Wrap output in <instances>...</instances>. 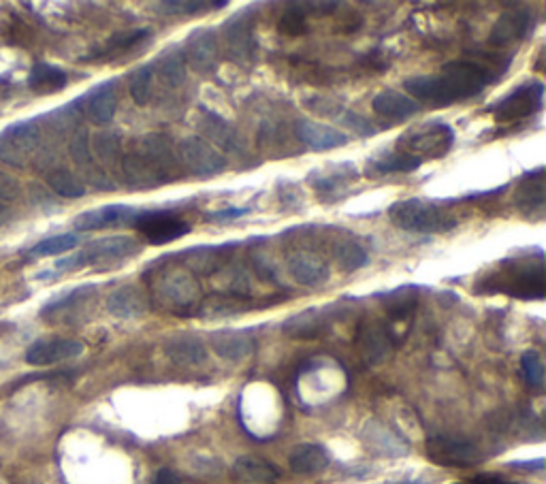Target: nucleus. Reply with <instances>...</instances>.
<instances>
[{"label":"nucleus","mask_w":546,"mask_h":484,"mask_svg":"<svg viewBox=\"0 0 546 484\" xmlns=\"http://www.w3.org/2000/svg\"><path fill=\"white\" fill-rule=\"evenodd\" d=\"M497 79L493 70L485 69L483 64L469 60H453L446 62L440 75H421V78H408L403 88L425 103L436 105V107H449V105L459 103L477 97Z\"/></svg>","instance_id":"1"},{"label":"nucleus","mask_w":546,"mask_h":484,"mask_svg":"<svg viewBox=\"0 0 546 484\" xmlns=\"http://www.w3.org/2000/svg\"><path fill=\"white\" fill-rule=\"evenodd\" d=\"M389 218L395 227L408 233H446L457 227V218L444 211L436 200L430 199H403L389 208Z\"/></svg>","instance_id":"2"},{"label":"nucleus","mask_w":546,"mask_h":484,"mask_svg":"<svg viewBox=\"0 0 546 484\" xmlns=\"http://www.w3.org/2000/svg\"><path fill=\"white\" fill-rule=\"evenodd\" d=\"M139 244L133 237H125V235H117V237H103L97 241H90L84 250L73 254V256L62 258L54 265L56 274L69 269H81V267H92V265H114L122 263L126 258L139 254Z\"/></svg>","instance_id":"3"},{"label":"nucleus","mask_w":546,"mask_h":484,"mask_svg":"<svg viewBox=\"0 0 546 484\" xmlns=\"http://www.w3.org/2000/svg\"><path fill=\"white\" fill-rule=\"evenodd\" d=\"M455 144V131L444 122H425L399 137V152H406L421 161L425 158H442Z\"/></svg>","instance_id":"4"},{"label":"nucleus","mask_w":546,"mask_h":484,"mask_svg":"<svg viewBox=\"0 0 546 484\" xmlns=\"http://www.w3.org/2000/svg\"><path fill=\"white\" fill-rule=\"evenodd\" d=\"M491 288L486 291L506 293L519 299H544V263H513V267H504L491 280Z\"/></svg>","instance_id":"5"},{"label":"nucleus","mask_w":546,"mask_h":484,"mask_svg":"<svg viewBox=\"0 0 546 484\" xmlns=\"http://www.w3.org/2000/svg\"><path fill=\"white\" fill-rule=\"evenodd\" d=\"M425 452L433 463L444 468H474L483 461L480 448L461 435H431L425 442Z\"/></svg>","instance_id":"6"},{"label":"nucleus","mask_w":546,"mask_h":484,"mask_svg":"<svg viewBox=\"0 0 546 484\" xmlns=\"http://www.w3.org/2000/svg\"><path fill=\"white\" fill-rule=\"evenodd\" d=\"M256 20L254 11L244 9L233 17H228L222 26V39H225L227 54L237 64H252L256 58Z\"/></svg>","instance_id":"7"},{"label":"nucleus","mask_w":546,"mask_h":484,"mask_svg":"<svg viewBox=\"0 0 546 484\" xmlns=\"http://www.w3.org/2000/svg\"><path fill=\"white\" fill-rule=\"evenodd\" d=\"M131 227L137 228L139 233H143V237L148 239L152 246H164L171 244L190 233V224L184 218H180L173 211H137Z\"/></svg>","instance_id":"8"},{"label":"nucleus","mask_w":546,"mask_h":484,"mask_svg":"<svg viewBox=\"0 0 546 484\" xmlns=\"http://www.w3.org/2000/svg\"><path fill=\"white\" fill-rule=\"evenodd\" d=\"M544 105V84L542 81H525L508 97L493 107V116L497 122H519L533 114H538Z\"/></svg>","instance_id":"9"},{"label":"nucleus","mask_w":546,"mask_h":484,"mask_svg":"<svg viewBox=\"0 0 546 484\" xmlns=\"http://www.w3.org/2000/svg\"><path fill=\"white\" fill-rule=\"evenodd\" d=\"M178 156L184 167L190 171L192 175L209 177L218 175L227 169V158L222 152L211 147L203 137H186L180 141Z\"/></svg>","instance_id":"10"},{"label":"nucleus","mask_w":546,"mask_h":484,"mask_svg":"<svg viewBox=\"0 0 546 484\" xmlns=\"http://www.w3.org/2000/svg\"><path fill=\"white\" fill-rule=\"evenodd\" d=\"M39 145V131L34 122H20L0 133V161L23 167Z\"/></svg>","instance_id":"11"},{"label":"nucleus","mask_w":546,"mask_h":484,"mask_svg":"<svg viewBox=\"0 0 546 484\" xmlns=\"http://www.w3.org/2000/svg\"><path fill=\"white\" fill-rule=\"evenodd\" d=\"M181 51H184V60L186 64H190L192 70L208 75L218 67V34H216L214 28H197V31L188 34Z\"/></svg>","instance_id":"12"},{"label":"nucleus","mask_w":546,"mask_h":484,"mask_svg":"<svg viewBox=\"0 0 546 484\" xmlns=\"http://www.w3.org/2000/svg\"><path fill=\"white\" fill-rule=\"evenodd\" d=\"M158 293H161V299L173 312L192 310L199 303L197 282L192 280L190 274L180 269L164 271L161 280H158Z\"/></svg>","instance_id":"13"},{"label":"nucleus","mask_w":546,"mask_h":484,"mask_svg":"<svg viewBox=\"0 0 546 484\" xmlns=\"http://www.w3.org/2000/svg\"><path fill=\"white\" fill-rule=\"evenodd\" d=\"M84 354V344L78 340L69 338H47L39 340L26 350V363L34 368H45V365H56L62 361H70Z\"/></svg>","instance_id":"14"},{"label":"nucleus","mask_w":546,"mask_h":484,"mask_svg":"<svg viewBox=\"0 0 546 484\" xmlns=\"http://www.w3.org/2000/svg\"><path fill=\"white\" fill-rule=\"evenodd\" d=\"M533 31V14L530 9H513L506 11L497 17L493 23L489 43L493 47H504L510 43H519V41L527 39Z\"/></svg>","instance_id":"15"},{"label":"nucleus","mask_w":546,"mask_h":484,"mask_svg":"<svg viewBox=\"0 0 546 484\" xmlns=\"http://www.w3.org/2000/svg\"><path fill=\"white\" fill-rule=\"evenodd\" d=\"M361 442L367 446V451L378 454V457H406L410 452L408 442L375 418L363 424Z\"/></svg>","instance_id":"16"},{"label":"nucleus","mask_w":546,"mask_h":484,"mask_svg":"<svg viewBox=\"0 0 546 484\" xmlns=\"http://www.w3.org/2000/svg\"><path fill=\"white\" fill-rule=\"evenodd\" d=\"M209 346L220 358L239 363L256 350V340L245 329H222L209 333Z\"/></svg>","instance_id":"17"},{"label":"nucleus","mask_w":546,"mask_h":484,"mask_svg":"<svg viewBox=\"0 0 546 484\" xmlns=\"http://www.w3.org/2000/svg\"><path fill=\"white\" fill-rule=\"evenodd\" d=\"M139 209L131 205H103V208L84 211L75 218L73 227L78 231H101V228L131 227Z\"/></svg>","instance_id":"18"},{"label":"nucleus","mask_w":546,"mask_h":484,"mask_svg":"<svg viewBox=\"0 0 546 484\" xmlns=\"http://www.w3.org/2000/svg\"><path fill=\"white\" fill-rule=\"evenodd\" d=\"M393 330L383 322L367 321L361 324L359 329V346L361 354L366 358L367 365H380L389 358L395 346V338H393Z\"/></svg>","instance_id":"19"},{"label":"nucleus","mask_w":546,"mask_h":484,"mask_svg":"<svg viewBox=\"0 0 546 484\" xmlns=\"http://www.w3.org/2000/svg\"><path fill=\"white\" fill-rule=\"evenodd\" d=\"M295 137L314 152L336 150V147L348 144V137H346L342 131H336V128L325 126V124L310 120V117H299L295 122Z\"/></svg>","instance_id":"20"},{"label":"nucleus","mask_w":546,"mask_h":484,"mask_svg":"<svg viewBox=\"0 0 546 484\" xmlns=\"http://www.w3.org/2000/svg\"><path fill=\"white\" fill-rule=\"evenodd\" d=\"M352 177H356V169L352 167V163H329L327 167L310 173V184L322 197H333L350 184Z\"/></svg>","instance_id":"21"},{"label":"nucleus","mask_w":546,"mask_h":484,"mask_svg":"<svg viewBox=\"0 0 546 484\" xmlns=\"http://www.w3.org/2000/svg\"><path fill=\"white\" fill-rule=\"evenodd\" d=\"M86 114L90 117L92 124L97 126H105L114 120L117 109V92H116V79L98 84L90 94L84 97Z\"/></svg>","instance_id":"22"},{"label":"nucleus","mask_w":546,"mask_h":484,"mask_svg":"<svg viewBox=\"0 0 546 484\" xmlns=\"http://www.w3.org/2000/svg\"><path fill=\"white\" fill-rule=\"evenodd\" d=\"M122 169H125L126 180L131 182L133 186H158V184H167L171 177H169L167 171L162 167H158L156 163H152L145 154H137V152H133V154H128L125 158V164H122Z\"/></svg>","instance_id":"23"},{"label":"nucleus","mask_w":546,"mask_h":484,"mask_svg":"<svg viewBox=\"0 0 546 484\" xmlns=\"http://www.w3.org/2000/svg\"><path fill=\"white\" fill-rule=\"evenodd\" d=\"M372 107L378 116L386 117L391 122H403L416 116L421 111V105L414 98L395 90L378 92L372 100Z\"/></svg>","instance_id":"24"},{"label":"nucleus","mask_w":546,"mask_h":484,"mask_svg":"<svg viewBox=\"0 0 546 484\" xmlns=\"http://www.w3.org/2000/svg\"><path fill=\"white\" fill-rule=\"evenodd\" d=\"M289 465L299 476H314L331 465V454L320 444H297L289 454Z\"/></svg>","instance_id":"25"},{"label":"nucleus","mask_w":546,"mask_h":484,"mask_svg":"<svg viewBox=\"0 0 546 484\" xmlns=\"http://www.w3.org/2000/svg\"><path fill=\"white\" fill-rule=\"evenodd\" d=\"M164 352L173 363L184 365V368H197L208 361V350H205L203 341L188 333L173 335L171 340H167Z\"/></svg>","instance_id":"26"},{"label":"nucleus","mask_w":546,"mask_h":484,"mask_svg":"<svg viewBox=\"0 0 546 484\" xmlns=\"http://www.w3.org/2000/svg\"><path fill=\"white\" fill-rule=\"evenodd\" d=\"M514 205L523 214H540L546 205V186H544V169L538 167L521 182L519 191L514 194Z\"/></svg>","instance_id":"27"},{"label":"nucleus","mask_w":546,"mask_h":484,"mask_svg":"<svg viewBox=\"0 0 546 484\" xmlns=\"http://www.w3.org/2000/svg\"><path fill=\"white\" fill-rule=\"evenodd\" d=\"M233 476L237 478V480L250 484H273L280 480L282 471L275 468L273 463H269L267 459L245 454V457H239L237 461H235Z\"/></svg>","instance_id":"28"},{"label":"nucleus","mask_w":546,"mask_h":484,"mask_svg":"<svg viewBox=\"0 0 546 484\" xmlns=\"http://www.w3.org/2000/svg\"><path fill=\"white\" fill-rule=\"evenodd\" d=\"M289 271L299 284L303 286H314L329 277L327 263L322 261L320 256H316L314 252H303V250L291 254Z\"/></svg>","instance_id":"29"},{"label":"nucleus","mask_w":546,"mask_h":484,"mask_svg":"<svg viewBox=\"0 0 546 484\" xmlns=\"http://www.w3.org/2000/svg\"><path fill=\"white\" fill-rule=\"evenodd\" d=\"M331 318H329V310H305L299 312L292 318H289L284 324H282V330H284L289 338H299V340H312L319 338L322 330L327 329V324Z\"/></svg>","instance_id":"30"},{"label":"nucleus","mask_w":546,"mask_h":484,"mask_svg":"<svg viewBox=\"0 0 546 484\" xmlns=\"http://www.w3.org/2000/svg\"><path fill=\"white\" fill-rule=\"evenodd\" d=\"M107 310L116 318H139L148 312V299L143 297V293L137 286H120L109 294L107 299Z\"/></svg>","instance_id":"31"},{"label":"nucleus","mask_w":546,"mask_h":484,"mask_svg":"<svg viewBox=\"0 0 546 484\" xmlns=\"http://www.w3.org/2000/svg\"><path fill=\"white\" fill-rule=\"evenodd\" d=\"M154 70H158L161 79L169 88H180L186 81V60L184 51L178 43L164 47L161 56L154 60Z\"/></svg>","instance_id":"32"},{"label":"nucleus","mask_w":546,"mask_h":484,"mask_svg":"<svg viewBox=\"0 0 546 484\" xmlns=\"http://www.w3.org/2000/svg\"><path fill=\"white\" fill-rule=\"evenodd\" d=\"M250 310V305L245 303L242 297H228V294H209L199 301L197 314L203 321H216V318H227L233 314H242V312Z\"/></svg>","instance_id":"33"},{"label":"nucleus","mask_w":546,"mask_h":484,"mask_svg":"<svg viewBox=\"0 0 546 484\" xmlns=\"http://www.w3.org/2000/svg\"><path fill=\"white\" fill-rule=\"evenodd\" d=\"M69 78L62 69L54 64L37 62L28 75V88L37 94H54L67 88Z\"/></svg>","instance_id":"34"},{"label":"nucleus","mask_w":546,"mask_h":484,"mask_svg":"<svg viewBox=\"0 0 546 484\" xmlns=\"http://www.w3.org/2000/svg\"><path fill=\"white\" fill-rule=\"evenodd\" d=\"M383 303L393 322L408 321V318L414 314L416 305H419V288L410 284L395 288V291L384 294Z\"/></svg>","instance_id":"35"},{"label":"nucleus","mask_w":546,"mask_h":484,"mask_svg":"<svg viewBox=\"0 0 546 484\" xmlns=\"http://www.w3.org/2000/svg\"><path fill=\"white\" fill-rule=\"evenodd\" d=\"M203 128L209 139H214L222 150L237 152L239 150V137L237 131L228 124L225 117H220L216 111H203Z\"/></svg>","instance_id":"36"},{"label":"nucleus","mask_w":546,"mask_h":484,"mask_svg":"<svg viewBox=\"0 0 546 484\" xmlns=\"http://www.w3.org/2000/svg\"><path fill=\"white\" fill-rule=\"evenodd\" d=\"M374 167L375 173H412L422 164L421 158H416L412 154H406V152H386V154L374 158L369 163Z\"/></svg>","instance_id":"37"},{"label":"nucleus","mask_w":546,"mask_h":484,"mask_svg":"<svg viewBox=\"0 0 546 484\" xmlns=\"http://www.w3.org/2000/svg\"><path fill=\"white\" fill-rule=\"evenodd\" d=\"M154 60L141 64V67L134 70L131 75V84H128V90H131V97L134 100V105L139 107H145L150 103V94H152V79H154Z\"/></svg>","instance_id":"38"},{"label":"nucleus","mask_w":546,"mask_h":484,"mask_svg":"<svg viewBox=\"0 0 546 484\" xmlns=\"http://www.w3.org/2000/svg\"><path fill=\"white\" fill-rule=\"evenodd\" d=\"M47 184H50V188L56 194H60V197H67V199H79L86 194L84 182H81L79 177H75L67 169L51 171L50 177H47Z\"/></svg>","instance_id":"39"},{"label":"nucleus","mask_w":546,"mask_h":484,"mask_svg":"<svg viewBox=\"0 0 546 484\" xmlns=\"http://www.w3.org/2000/svg\"><path fill=\"white\" fill-rule=\"evenodd\" d=\"M148 37H152V33L148 31V28H139V31L117 34V37L111 39L109 43L105 45L101 51H97L92 58H117V56L126 54L128 50H133L134 45H139L141 41L148 39Z\"/></svg>","instance_id":"40"},{"label":"nucleus","mask_w":546,"mask_h":484,"mask_svg":"<svg viewBox=\"0 0 546 484\" xmlns=\"http://www.w3.org/2000/svg\"><path fill=\"white\" fill-rule=\"evenodd\" d=\"M79 244V237L75 233H64V235H56V237L43 239L39 241L37 246L31 247V256H58V254H64L69 250H73L75 246Z\"/></svg>","instance_id":"41"},{"label":"nucleus","mask_w":546,"mask_h":484,"mask_svg":"<svg viewBox=\"0 0 546 484\" xmlns=\"http://www.w3.org/2000/svg\"><path fill=\"white\" fill-rule=\"evenodd\" d=\"M521 371H523L525 385L533 391H542L544 386V363L538 350H527L521 357Z\"/></svg>","instance_id":"42"},{"label":"nucleus","mask_w":546,"mask_h":484,"mask_svg":"<svg viewBox=\"0 0 546 484\" xmlns=\"http://www.w3.org/2000/svg\"><path fill=\"white\" fill-rule=\"evenodd\" d=\"M336 258L346 271H356L366 267L369 254L366 247L356 244V241H342V244L336 247Z\"/></svg>","instance_id":"43"},{"label":"nucleus","mask_w":546,"mask_h":484,"mask_svg":"<svg viewBox=\"0 0 546 484\" xmlns=\"http://www.w3.org/2000/svg\"><path fill=\"white\" fill-rule=\"evenodd\" d=\"M280 31L291 37H299V34L308 33V11H301V5H291L289 11L282 15Z\"/></svg>","instance_id":"44"},{"label":"nucleus","mask_w":546,"mask_h":484,"mask_svg":"<svg viewBox=\"0 0 546 484\" xmlns=\"http://www.w3.org/2000/svg\"><path fill=\"white\" fill-rule=\"evenodd\" d=\"M156 9H162L161 14H169V15H195L201 14V11L214 9L211 3H203V0H169V3H158Z\"/></svg>","instance_id":"45"},{"label":"nucleus","mask_w":546,"mask_h":484,"mask_svg":"<svg viewBox=\"0 0 546 484\" xmlns=\"http://www.w3.org/2000/svg\"><path fill=\"white\" fill-rule=\"evenodd\" d=\"M339 122H342L344 126H350L352 131L366 135V137H372V135L378 133V131H375L374 124L367 120V117L355 114V111H344V114L339 116Z\"/></svg>","instance_id":"46"},{"label":"nucleus","mask_w":546,"mask_h":484,"mask_svg":"<svg viewBox=\"0 0 546 484\" xmlns=\"http://www.w3.org/2000/svg\"><path fill=\"white\" fill-rule=\"evenodd\" d=\"M70 154L78 164H90V145H88V135L79 133L70 141Z\"/></svg>","instance_id":"47"},{"label":"nucleus","mask_w":546,"mask_h":484,"mask_svg":"<svg viewBox=\"0 0 546 484\" xmlns=\"http://www.w3.org/2000/svg\"><path fill=\"white\" fill-rule=\"evenodd\" d=\"M250 211V208H228L222 211H211V214L205 216V220L214 222V224H227L233 220H239V218L245 216Z\"/></svg>","instance_id":"48"},{"label":"nucleus","mask_w":546,"mask_h":484,"mask_svg":"<svg viewBox=\"0 0 546 484\" xmlns=\"http://www.w3.org/2000/svg\"><path fill=\"white\" fill-rule=\"evenodd\" d=\"M97 152L103 161H111L117 152V137L116 135H98L97 137Z\"/></svg>","instance_id":"49"},{"label":"nucleus","mask_w":546,"mask_h":484,"mask_svg":"<svg viewBox=\"0 0 546 484\" xmlns=\"http://www.w3.org/2000/svg\"><path fill=\"white\" fill-rule=\"evenodd\" d=\"M17 194H20V186H17L14 177H9L7 173H0V203L7 205L9 200L17 199Z\"/></svg>","instance_id":"50"},{"label":"nucleus","mask_w":546,"mask_h":484,"mask_svg":"<svg viewBox=\"0 0 546 484\" xmlns=\"http://www.w3.org/2000/svg\"><path fill=\"white\" fill-rule=\"evenodd\" d=\"M152 484H184V480L178 476V471L169 470V468H162L156 471L154 480H152Z\"/></svg>","instance_id":"51"},{"label":"nucleus","mask_w":546,"mask_h":484,"mask_svg":"<svg viewBox=\"0 0 546 484\" xmlns=\"http://www.w3.org/2000/svg\"><path fill=\"white\" fill-rule=\"evenodd\" d=\"M467 484H510V482L500 474H478L474 476L472 480H467Z\"/></svg>","instance_id":"52"},{"label":"nucleus","mask_w":546,"mask_h":484,"mask_svg":"<svg viewBox=\"0 0 546 484\" xmlns=\"http://www.w3.org/2000/svg\"><path fill=\"white\" fill-rule=\"evenodd\" d=\"M513 468H523V470H544V459H538V461H516L513 463Z\"/></svg>","instance_id":"53"},{"label":"nucleus","mask_w":546,"mask_h":484,"mask_svg":"<svg viewBox=\"0 0 546 484\" xmlns=\"http://www.w3.org/2000/svg\"><path fill=\"white\" fill-rule=\"evenodd\" d=\"M9 218H11L9 208L5 203H0V227H3V224H7Z\"/></svg>","instance_id":"54"},{"label":"nucleus","mask_w":546,"mask_h":484,"mask_svg":"<svg viewBox=\"0 0 546 484\" xmlns=\"http://www.w3.org/2000/svg\"><path fill=\"white\" fill-rule=\"evenodd\" d=\"M386 484H430L425 480V478H416V480H391V482H386Z\"/></svg>","instance_id":"55"}]
</instances>
